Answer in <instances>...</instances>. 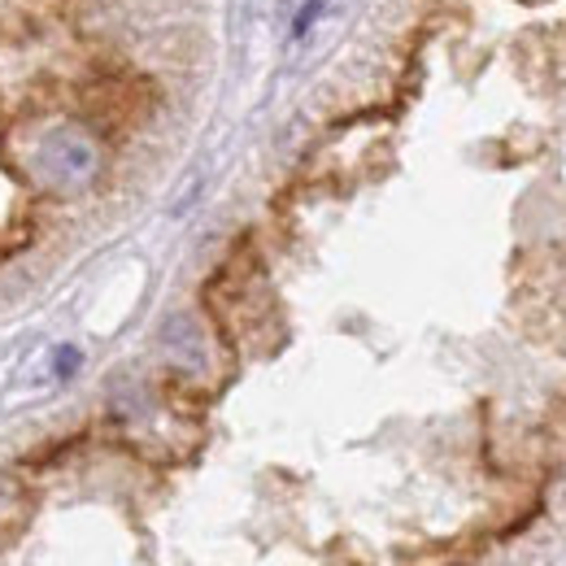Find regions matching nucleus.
<instances>
[{
    "label": "nucleus",
    "mask_w": 566,
    "mask_h": 566,
    "mask_svg": "<svg viewBox=\"0 0 566 566\" xmlns=\"http://www.w3.org/2000/svg\"><path fill=\"white\" fill-rule=\"evenodd\" d=\"M74 366H78V354H74L71 345H62V349L53 354V370H57L62 379H71V375H74Z\"/></svg>",
    "instance_id": "nucleus-4"
},
{
    "label": "nucleus",
    "mask_w": 566,
    "mask_h": 566,
    "mask_svg": "<svg viewBox=\"0 0 566 566\" xmlns=\"http://www.w3.org/2000/svg\"><path fill=\"white\" fill-rule=\"evenodd\" d=\"M161 354L170 357L179 370L188 375H201L210 366V345H206V332L192 314H170L161 323Z\"/></svg>",
    "instance_id": "nucleus-2"
},
{
    "label": "nucleus",
    "mask_w": 566,
    "mask_h": 566,
    "mask_svg": "<svg viewBox=\"0 0 566 566\" xmlns=\"http://www.w3.org/2000/svg\"><path fill=\"white\" fill-rule=\"evenodd\" d=\"M35 161H40V170H44V179H49L53 188H87V184L96 179V170H101V157H96L92 140L71 132V127L49 132V136L40 140Z\"/></svg>",
    "instance_id": "nucleus-1"
},
{
    "label": "nucleus",
    "mask_w": 566,
    "mask_h": 566,
    "mask_svg": "<svg viewBox=\"0 0 566 566\" xmlns=\"http://www.w3.org/2000/svg\"><path fill=\"white\" fill-rule=\"evenodd\" d=\"M323 4H327V0H310V4L301 9V18H296V35H301V31H305V27L318 18V9H323Z\"/></svg>",
    "instance_id": "nucleus-5"
},
{
    "label": "nucleus",
    "mask_w": 566,
    "mask_h": 566,
    "mask_svg": "<svg viewBox=\"0 0 566 566\" xmlns=\"http://www.w3.org/2000/svg\"><path fill=\"white\" fill-rule=\"evenodd\" d=\"M114 410H118V415H127V419H140L144 392L136 388V384H118V388H114Z\"/></svg>",
    "instance_id": "nucleus-3"
}]
</instances>
